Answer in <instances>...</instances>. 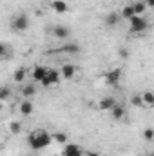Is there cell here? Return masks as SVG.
Here are the masks:
<instances>
[{
	"mask_svg": "<svg viewBox=\"0 0 154 156\" xmlns=\"http://www.w3.org/2000/svg\"><path fill=\"white\" fill-rule=\"evenodd\" d=\"M51 140H53V134H49V133H47V131H44V129H37V131H33V133L29 134L27 144H29V147H31V149L38 151V149L47 147V145L51 144Z\"/></svg>",
	"mask_w": 154,
	"mask_h": 156,
	"instance_id": "6da1fadb",
	"label": "cell"
},
{
	"mask_svg": "<svg viewBox=\"0 0 154 156\" xmlns=\"http://www.w3.org/2000/svg\"><path fill=\"white\" fill-rule=\"evenodd\" d=\"M129 29H131V33H143V31H147V27H149V22L143 18V16H140V15H136L132 20H129Z\"/></svg>",
	"mask_w": 154,
	"mask_h": 156,
	"instance_id": "7a4b0ae2",
	"label": "cell"
},
{
	"mask_svg": "<svg viewBox=\"0 0 154 156\" xmlns=\"http://www.w3.org/2000/svg\"><path fill=\"white\" fill-rule=\"evenodd\" d=\"M11 27L15 29V31H27L29 29V18L26 16V15H16V16H13V20H11Z\"/></svg>",
	"mask_w": 154,
	"mask_h": 156,
	"instance_id": "3957f363",
	"label": "cell"
},
{
	"mask_svg": "<svg viewBox=\"0 0 154 156\" xmlns=\"http://www.w3.org/2000/svg\"><path fill=\"white\" fill-rule=\"evenodd\" d=\"M49 75V67H44V66H35L33 67V71H31V78H33V82H44L45 76Z\"/></svg>",
	"mask_w": 154,
	"mask_h": 156,
	"instance_id": "277c9868",
	"label": "cell"
},
{
	"mask_svg": "<svg viewBox=\"0 0 154 156\" xmlns=\"http://www.w3.org/2000/svg\"><path fill=\"white\" fill-rule=\"evenodd\" d=\"M60 80H62L60 71H56V69H49V75H47V76H45V80L42 82V85H44V87H51V85L58 83Z\"/></svg>",
	"mask_w": 154,
	"mask_h": 156,
	"instance_id": "5b68a950",
	"label": "cell"
},
{
	"mask_svg": "<svg viewBox=\"0 0 154 156\" xmlns=\"http://www.w3.org/2000/svg\"><path fill=\"white\" fill-rule=\"evenodd\" d=\"M103 78H105V82H107L109 85H118V82H120V78H121V69H120V67H114V69H111L109 73H105Z\"/></svg>",
	"mask_w": 154,
	"mask_h": 156,
	"instance_id": "8992f818",
	"label": "cell"
},
{
	"mask_svg": "<svg viewBox=\"0 0 154 156\" xmlns=\"http://www.w3.org/2000/svg\"><path fill=\"white\" fill-rule=\"evenodd\" d=\"M62 156H83V149L76 144H65Z\"/></svg>",
	"mask_w": 154,
	"mask_h": 156,
	"instance_id": "52a82bcc",
	"label": "cell"
},
{
	"mask_svg": "<svg viewBox=\"0 0 154 156\" xmlns=\"http://www.w3.org/2000/svg\"><path fill=\"white\" fill-rule=\"evenodd\" d=\"M60 75H62L64 80H73V78L76 76V67L73 64H64L60 67Z\"/></svg>",
	"mask_w": 154,
	"mask_h": 156,
	"instance_id": "ba28073f",
	"label": "cell"
},
{
	"mask_svg": "<svg viewBox=\"0 0 154 156\" xmlns=\"http://www.w3.org/2000/svg\"><path fill=\"white\" fill-rule=\"evenodd\" d=\"M69 35H71V29H69L67 26L58 24V26L53 27V37H56V38H67Z\"/></svg>",
	"mask_w": 154,
	"mask_h": 156,
	"instance_id": "9c48e42d",
	"label": "cell"
},
{
	"mask_svg": "<svg viewBox=\"0 0 154 156\" xmlns=\"http://www.w3.org/2000/svg\"><path fill=\"white\" fill-rule=\"evenodd\" d=\"M116 105V100L113 96H103L100 102H98V107L102 111H113V107Z\"/></svg>",
	"mask_w": 154,
	"mask_h": 156,
	"instance_id": "30bf717a",
	"label": "cell"
},
{
	"mask_svg": "<svg viewBox=\"0 0 154 156\" xmlns=\"http://www.w3.org/2000/svg\"><path fill=\"white\" fill-rule=\"evenodd\" d=\"M51 7H53V11L54 13H65L67 9H69V5H67V2H64V0H53L51 2Z\"/></svg>",
	"mask_w": 154,
	"mask_h": 156,
	"instance_id": "8fae6325",
	"label": "cell"
},
{
	"mask_svg": "<svg viewBox=\"0 0 154 156\" xmlns=\"http://www.w3.org/2000/svg\"><path fill=\"white\" fill-rule=\"evenodd\" d=\"M20 94L24 96V98H31V96H35L37 94V85L35 83H26L24 87H22V91H20Z\"/></svg>",
	"mask_w": 154,
	"mask_h": 156,
	"instance_id": "7c38bea8",
	"label": "cell"
},
{
	"mask_svg": "<svg viewBox=\"0 0 154 156\" xmlns=\"http://www.w3.org/2000/svg\"><path fill=\"white\" fill-rule=\"evenodd\" d=\"M58 53H67V55H78V53H80V45H78V44H65V45L58 47Z\"/></svg>",
	"mask_w": 154,
	"mask_h": 156,
	"instance_id": "4fadbf2b",
	"label": "cell"
},
{
	"mask_svg": "<svg viewBox=\"0 0 154 156\" xmlns=\"http://www.w3.org/2000/svg\"><path fill=\"white\" fill-rule=\"evenodd\" d=\"M111 116L114 118L116 122H118V120H123V118H125V107L120 105V104H116L114 107H113V111H111Z\"/></svg>",
	"mask_w": 154,
	"mask_h": 156,
	"instance_id": "5bb4252c",
	"label": "cell"
},
{
	"mask_svg": "<svg viewBox=\"0 0 154 156\" xmlns=\"http://www.w3.org/2000/svg\"><path fill=\"white\" fill-rule=\"evenodd\" d=\"M142 100L145 107H154V91H143L142 93Z\"/></svg>",
	"mask_w": 154,
	"mask_h": 156,
	"instance_id": "9a60e30c",
	"label": "cell"
},
{
	"mask_svg": "<svg viewBox=\"0 0 154 156\" xmlns=\"http://www.w3.org/2000/svg\"><path fill=\"white\" fill-rule=\"evenodd\" d=\"M121 16H123L125 20H132V18L136 16V11H134L132 4H127V5H123V9H121Z\"/></svg>",
	"mask_w": 154,
	"mask_h": 156,
	"instance_id": "2e32d148",
	"label": "cell"
},
{
	"mask_svg": "<svg viewBox=\"0 0 154 156\" xmlns=\"http://www.w3.org/2000/svg\"><path fill=\"white\" fill-rule=\"evenodd\" d=\"M20 113H22L24 116H27V115H31V113H33V104H31V100L24 98V100L20 102Z\"/></svg>",
	"mask_w": 154,
	"mask_h": 156,
	"instance_id": "e0dca14e",
	"label": "cell"
},
{
	"mask_svg": "<svg viewBox=\"0 0 154 156\" xmlns=\"http://www.w3.org/2000/svg\"><path fill=\"white\" fill-rule=\"evenodd\" d=\"M120 16H121V15H118L116 11H113V13H109V15L105 16V26H109V27H113V26H116V24L120 22Z\"/></svg>",
	"mask_w": 154,
	"mask_h": 156,
	"instance_id": "ac0fdd59",
	"label": "cell"
},
{
	"mask_svg": "<svg viewBox=\"0 0 154 156\" xmlns=\"http://www.w3.org/2000/svg\"><path fill=\"white\" fill-rule=\"evenodd\" d=\"M132 7H134L136 15H140V16H142V15L145 13V9H147V4H145L143 0H138V2H134V4H132Z\"/></svg>",
	"mask_w": 154,
	"mask_h": 156,
	"instance_id": "d6986e66",
	"label": "cell"
},
{
	"mask_svg": "<svg viewBox=\"0 0 154 156\" xmlns=\"http://www.w3.org/2000/svg\"><path fill=\"white\" fill-rule=\"evenodd\" d=\"M26 76H27V71L24 69V67H20V69H16L15 73H13V78H15V82H24L26 80Z\"/></svg>",
	"mask_w": 154,
	"mask_h": 156,
	"instance_id": "ffe728a7",
	"label": "cell"
},
{
	"mask_svg": "<svg viewBox=\"0 0 154 156\" xmlns=\"http://www.w3.org/2000/svg\"><path fill=\"white\" fill-rule=\"evenodd\" d=\"M131 104H132L134 107H140V109H143V107H145V105H143V100H142V94L132 96V98H131Z\"/></svg>",
	"mask_w": 154,
	"mask_h": 156,
	"instance_id": "44dd1931",
	"label": "cell"
},
{
	"mask_svg": "<svg viewBox=\"0 0 154 156\" xmlns=\"http://www.w3.org/2000/svg\"><path fill=\"white\" fill-rule=\"evenodd\" d=\"M22 131V125H20V122H11L9 123V133H13V134H18Z\"/></svg>",
	"mask_w": 154,
	"mask_h": 156,
	"instance_id": "7402d4cb",
	"label": "cell"
},
{
	"mask_svg": "<svg viewBox=\"0 0 154 156\" xmlns=\"http://www.w3.org/2000/svg\"><path fill=\"white\" fill-rule=\"evenodd\" d=\"M53 140L58 142V144H65V142H67V134H65V133H54V134H53Z\"/></svg>",
	"mask_w": 154,
	"mask_h": 156,
	"instance_id": "603a6c76",
	"label": "cell"
},
{
	"mask_svg": "<svg viewBox=\"0 0 154 156\" xmlns=\"http://www.w3.org/2000/svg\"><path fill=\"white\" fill-rule=\"evenodd\" d=\"M143 138H145L147 142H152V140H154V129L147 127V129L143 131Z\"/></svg>",
	"mask_w": 154,
	"mask_h": 156,
	"instance_id": "cb8c5ba5",
	"label": "cell"
},
{
	"mask_svg": "<svg viewBox=\"0 0 154 156\" xmlns=\"http://www.w3.org/2000/svg\"><path fill=\"white\" fill-rule=\"evenodd\" d=\"M9 87H2L0 89V100H7V96H9Z\"/></svg>",
	"mask_w": 154,
	"mask_h": 156,
	"instance_id": "d4e9b609",
	"label": "cell"
},
{
	"mask_svg": "<svg viewBox=\"0 0 154 156\" xmlns=\"http://www.w3.org/2000/svg\"><path fill=\"white\" fill-rule=\"evenodd\" d=\"M120 56H121V58H127V56H129V53H127L125 49H120Z\"/></svg>",
	"mask_w": 154,
	"mask_h": 156,
	"instance_id": "484cf974",
	"label": "cell"
},
{
	"mask_svg": "<svg viewBox=\"0 0 154 156\" xmlns=\"http://www.w3.org/2000/svg\"><path fill=\"white\" fill-rule=\"evenodd\" d=\"M85 156H100V154H98L96 151H87V153H85Z\"/></svg>",
	"mask_w": 154,
	"mask_h": 156,
	"instance_id": "4316f807",
	"label": "cell"
},
{
	"mask_svg": "<svg viewBox=\"0 0 154 156\" xmlns=\"http://www.w3.org/2000/svg\"><path fill=\"white\" fill-rule=\"evenodd\" d=\"M147 4V7H154V0H143Z\"/></svg>",
	"mask_w": 154,
	"mask_h": 156,
	"instance_id": "83f0119b",
	"label": "cell"
}]
</instances>
